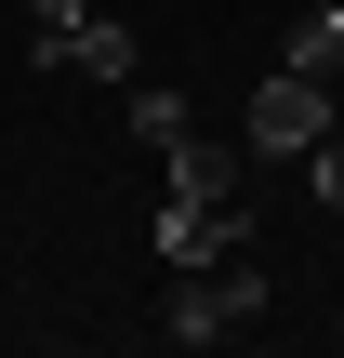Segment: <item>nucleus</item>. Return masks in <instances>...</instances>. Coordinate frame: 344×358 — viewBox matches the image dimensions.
Segmentation results:
<instances>
[{"mask_svg": "<svg viewBox=\"0 0 344 358\" xmlns=\"http://www.w3.org/2000/svg\"><path fill=\"white\" fill-rule=\"evenodd\" d=\"M278 66H318V80H344V0H305V13H292Z\"/></svg>", "mask_w": 344, "mask_h": 358, "instance_id": "6", "label": "nucleus"}, {"mask_svg": "<svg viewBox=\"0 0 344 358\" xmlns=\"http://www.w3.org/2000/svg\"><path fill=\"white\" fill-rule=\"evenodd\" d=\"M331 120H344V80H318V66H265V93L239 106V146H252V159H305Z\"/></svg>", "mask_w": 344, "mask_h": 358, "instance_id": "2", "label": "nucleus"}, {"mask_svg": "<svg viewBox=\"0 0 344 358\" xmlns=\"http://www.w3.org/2000/svg\"><path fill=\"white\" fill-rule=\"evenodd\" d=\"M252 319H265V266H252V252H225V266H172V306H159L172 345H225V332H252Z\"/></svg>", "mask_w": 344, "mask_h": 358, "instance_id": "1", "label": "nucleus"}, {"mask_svg": "<svg viewBox=\"0 0 344 358\" xmlns=\"http://www.w3.org/2000/svg\"><path fill=\"white\" fill-rule=\"evenodd\" d=\"M119 106H133V133H146V146H186V133H199V120H186V93H159V80H133Z\"/></svg>", "mask_w": 344, "mask_h": 358, "instance_id": "7", "label": "nucleus"}, {"mask_svg": "<svg viewBox=\"0 0 344 358\" xmlns=\"http://www.w3.org/2000/svg\"><path fill=\"white\" fill-rule=\"evenodd\" d=\"M159 252L172 266H225V252H252V213L239 199H172L159 213Z\"/></svg>", "mask_w": 344, "mask_h": 358, "instance_id": "4", "label": "nucleus"}, {"mask_svg": "<svg viewBox=\"0 0 344 358\" xmlns=\"http://www.w3.org/2000/svg\"><path fill=\"white\" fill-rule=\"evenodd\" d=\"M80 13H93V0H27V27H80Z\"/></svg>", "mask_w": 344, "mask_h": 358, "instance_id": "9", "label": "nucleus"}, {"mask_svg": "<svg viewBox=\"0 0 344 358\" xmlns=\"http://www.w3.org/2000/svg\"><path fill=\"white\" fill-rule=\"evenodd\" d=\"M305 186H318V199H331V213H344V120H331V133H318V146H305Z\"/></svg>", "mask_w": 344, "mask_h": 358, "instance_id": "8", "label": "nucleus"}, {"mask_svg": "<svg viewBox=\"0 0 344 358\" xmlns=\"http://www.w3.org/2000/svg\"><path fill=\"white\" fill-rule=\"evenodd\" d=\"M239 159H252V146H212V133H186V146H159V173H172V199H239Z\"/></svg>", "mask_w": 344, "mask_h": 358, "instance_id": "5", "label": "nucleus"}, {"mask_svg": "<svg viewBox=\"0 0 344 358\" xmlns=\"http://www.w3.org/2000/svg\"><path fill=\"white\" fill-rule=\"evenodd\" d=\"M27 53H40L53 80H106V93H133V27H119V13H80V27H27Z\"/></svg>", "mask_w": 344, "mask_h": 358, "instance_id": "3", "label": "nucleus"}]
</instances>
